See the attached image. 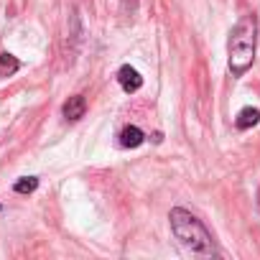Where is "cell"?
Wrapping results in <instances>:
<instances>
[{
  "label": "cell",
  "instance_id": "1",
  "mask_svg": "<svg viewBox=\"0 0 260 260\" xmlns=\"http://www.w3.org/2000/svg\"><path fill=\"white\" fill-rule=\"evenodd\" d=\"M255 46H257V21L255 16H242L230 31L227 41V67L232 77H242L252 67Z\"/></svg>",
  "mask_w": 260,
  "mask_h": 260
},
{
  "label": "cell",
  "instance_id": "9",
  "mask_svg": "<svg viewBox=\"0 0 260 260\" xmlns=\"http://www.w3.org/2000/svg\"><path fill=\"white\" fill-rule=\"evenodd\" d=\"M257 207H260V189H257Z\"/></svg>",
  "mask_w": 260,
  "mask_h": 260
},
{
  "label": "cell",
  "instance_id": "6",
  "mask_svg": "<svg viewBox=\"0 0 260 260\" xmlns=\"http://www.w3.org/2000/svg\"><path fill=\"white\" fill-rule=\"evenodd\" d=\"M257 122H260V110H257V107H242V110L237 112V117H235L237 130H250V127H255Z\"/></svg>",
  "mask_w": 260,
  "mask_h": 260
},
{
  "label": "cell",
  "instance_id": "3",
  "mask_svg": "<svg viewBox=\"0 0 260 260\" xmlns=\"http://www.w3.org/2000/svg\"><path fill=\"white\" fill-rule=\"evenodd\" d=\"M117 82H120V87H122L127 94H133V92H138V89L143 87V77L138 74V69H133L130 64L120 67V72H117Z\"/></svg>",
  "mask_w": 260,
  "mask_h": 260
},
{
  "label": "cell",
  "instance_id": "8",
  "mask_svg": "<svg viewBox=\"0 0 260 260\" xmlns=\"http://www.w3.org/2000/svg\"><path fill=\"white\" fill-rule=\"evenodd\" d=\"M36 189H39V179L36 176H23V179H18L13 184V191L16 194H34Z\"/></svg>",
  "mask_w": 260,
  "mask_h": 260
},
{
  "label": "cell",
  "instance_id": "4",
  "mask_svg": "<svg viewBox=\"0 0 260 260\" xmlns=\"http://www.w3.org/2000/svg\"><path fill=\"white\" fill-rule=\"evenodd\" d=\"M143 141H146V133H143L138 125H127V127H122V133H120V143H122V148H138V146H143Z\"/></svg>",
  "mask_w": 260,
  "mask_h": 260
},
{
  "label": "cell",
  "instance_id": "5",
  "mask_svg": "<svg viewBox=\"0 0 260 260\" xmlns=\"http://www.w3.org/2000/svg\"><path fill=\"white\" fill-rule=\"evenodd\" d=\"M61 112H64L67 120H79V117H84V112H87V102H84V97H82V94L69 97V100L64 102Z\"/></svg>",
  "mask_w": 260,
  "mask_h": 260
},
{
  "label": "cell",
  "instance_id": "2",
  "mask_svg": "<svg viewBox=\"0 0 260 260\" xmlns=\"http://www.w3.org/2000/svg\"><path fill=\"white\" fill-rule=\"evenodd\" d=\"M169 222H171V230H174L176 240L186 250H191L194 255H212L214 252V237L202 224V219H197L191 212L176 207V209H171Z\"/></svg>",
  "mask_w": 260,
  "mask_h": 260
},
{
  "label": "cell",
  "instance_id": "7",
  "mask_svg": "<svg viewBox=\"0 0 260 260\" xmlns=\"http://www.w3.org/2000/svg\"><path fill=\"white\" fill-rule=\"evenodd\" d=\"M18 69H21V61L13 54H8V51L0 54V77H13Z\"/></svg>",
  "mask_w": 260,
  "mask_h": 260
}]
</instances>
